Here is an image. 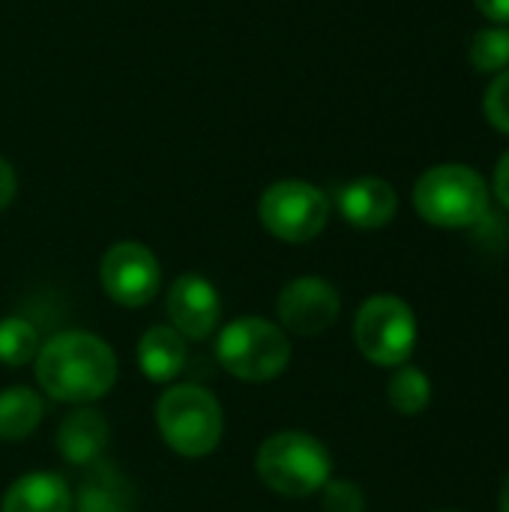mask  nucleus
Instances as JSON below:
<instances>
[{"mask_svg": "<svg viewBox=\"0 0 509 512\" xmlns=\"http://www.w3.org/2000/svg\"><path fill=\"white\" fill-rule=\"evenodd\" d=\"M255 471L261 483L282 498H312L333 474L330 450L306 432H276L255 456Z\"/></svg>", "mask_w": 509, "mask_h": 512, "instance_id": "obj_2", "label": "nucleus"}, {"mask_svg": "<svg viewBox=\"0 0 509 512\" xmlns=\"http://www.w3.org/2000/svg\"><path fill=\"white\" fill-rule=\"evenodd\" d=\"M501 512H509V474L504 480V489H501Z\"/></svg>", "mask_w": 509, "mask_h": 512, "instance_id": "obj_25", "label": "nucleus"}, {"mask_svg": "<svg viewBox=\"0 0 509 512\" xmlns=\"http://www.w3.org/2000/svg\"><path fill=\"white\" fill-rule=\"evenodd\" d=\"M156 426L162 441L183 459L210 456L225 432L219 399L198 384H177L156 402Z\"/></svg>", "mask_w": 509, "mask_h": 512, "instance_id": "obj_3", "label": "nucleus"}, {"mask_svg": "<svg viewBox=\"0 0 509 512\" xmlns=\"http://www.w3.org/2000/svg\"><path fill=\"white\" fill-rule=\"evenodd\" d=\"M495 195L509 210V153H504V159L495 168Z\"/></svg>", "mask_w": 509, "mask_h": 512, "instance_id": "obj_24", "label": "nucleus"}, {"mask_svg": "<svg viewBox=\"0 0 509 512\" xmlns=\"http://www.w3.org/2000/svg\"><path fill=\"white\" fill-rule=\"evenodd\" d=\"M45 417V402L33 387H6L0 393V441H24Z\"/></svg>", "mask_w": 509, "mask_h": 512, "instance_id": "obj_16", "label": "nucleus"}, {"mask_svg": "<svg viewBox=\"0 0 509 512\" xmlns=\"http://www.w3.org/2000/svg\"><path fill=\"white\" fill-rule=\"evenodd\" d=\"M414 210L435 228H471L489 213V186L468 165H435L414 183Z\"/></svg>", "mask_w": 509, "mask_h": 512, "instance_id": "obj_4", "label": "nucleus"}, {"mask_svg": "<svg viewBox=\"0 0 509 512\" xmlns=\"http://www.w3.org/2000/svg\"><path fill=\"white\" fill-rule=\"evenodd\" d=\"M387 399H390V408L402 417H417L429 408L432 402V381L423 369L417 366H396L393 375H390V384H387Z\"/></svg>", "mask_w": 509, "mask_h": 512, "instance_id": "obj_17", "label": "nucleus"}, {"mask_svg": "<svg viewBox=\"0 0 509 512\" xmlns=\"http://www.w3.org/2000/svg\"><path fill=\"white\" fill-rule=\"evenodd\" d=\"M258 219L282 243H309L330 222V198L306 180H279L261 192Z\"/></svg>", "mask_w": 509, "mask_h": 512, "instance_id": "obj_7", "label": "nucleus"}, {"mask_svg": "<svg viewBox=\"0 0 509 512\" xmlns=\"http://www.w3.org/2000/svg\"><path fill=\"white\" fill-rule=\"evenodd\" d=\"M99 282L105 294L126 309L147 306L162 288V267L156 255L135 240L114 243L99 261Z\"/></svg>", "mask_w": 509, "mask_h": 512, "instance_id": "obj_8", "label": "nucleus"}, {"mask_svg": "<svg viewBox=\"0 0 509 512\" xmlns=\"http://www.w3.org/2000/svg\"><path fill=\"white\" fill-rule=\"evenodd\" d=\"M483 111H486V120L498 132L509 135V69L498 72L495 81L489 84L486 99H483Z\"/></svg>", "mask_w": 509, "mask_h": 512, "instance_id": "obj_21", "label": "nucleus"}, {"mask_svg": "<svg viewBox=\"0 0 509 512\" xmlns=\"http://www.w3.org/2000/svg\"><path fill=\"white\" fill-rule=\"evenodd\" d=\"M0 512H72V489L60 474L33 471L6 489Z\"/></svg>", "mask_w": 509, "mask_h": 512, "instance_id": "obj_13", "label": "nucleus"}, {"mask_svg": "<svg viewBox=\"0 0 509 512\" xmlns=\"http://www.w3.org/2000/svg\"><path fill=\"white\" fill-rule=\"evenodd\" d=\"M171 327L183 339H207L216 333L222 318V300L210 279L201 273H183L171 282L168 300H165Z\"/></svg>", "mask_w": 509, "mask_h": 512, "instance_id": "obj_10", "label": "nucleus"}, {"mask_svg": "<svg viewBox=\"0 0 509 512\" xmlns=\"http://www.w3.org/2000/svg\"><path fill=\"white\" fill-rule=\"evenodd\" d=\"M15 192H18V177L12 171V165L0 156V210H6L12 204Z\"/></svg>", "mask_w": 509, "mask_h": 512, "instance_id": "obj_22", "label": "nucleus"}, {"mask_svg": "<svg viewBox=\"0 0 509 512\" xmlns=\"http://www.w3.org/2000/svg\"><path fill=\"white\" fill-rule=\"evenodd\" d=\"M324 512H366V495L351 480H333L321 489Z\"/></svg>", "mask_w": 509, "mask_h": 512, "instance_id": "obj_20", "label": "nucleus"}, {"mask_svg": "<svg viewBox=\"0 0 509 512\" xmlns=\"http://www.w3.org/2000/svg\"><path fill=\"white\" fill-rule=\"evenodd\" d=\"M477 3V9L489 18V21H495V24H509V0H474Z\"/></svg>", "mask_w": 509, "mask_h": 512, "instance_id": "obj_23", "label": "nucleus"}, {"mask_svg": "<svg viewBox=\"0 0 509 512\" xmlns=\"http://www.w3.org/2000/svg\"><path fill=\"white\" fill-rule=\"evenodd\" d=\"M468 57H471L477 72H504V69H509V27L495 24V27L480 30L471 39Z\"/></svg>", "mask_w": 509, "mask_h": 512, "instance_id": "obj_19", "label": "nucleus"}, {"mask_svg": "<svg viewBox=\"0 0 509 512\" xmlns=\"http://www.w3.org/2000/svg\"><path fill=\"white\" fill-rule=\"evenodd\" d=\"M87 477L78 486V495H72V504L78 512H135V492L132 483L111 465V462H93L87 465Z\"/></svg>", "mask_w": 509, "mask_h": 512, "instance_id": "obj_15", "label": "nucleus"}, {"mask_svg": "<svg viewBox=\"0 0 509 512\" xmlns=\"http://www.w3.org/2000/svg\"><path fill=\"white\" fill-rule=\"evenodd\" d=\"M42 342L36 327L27 318H3L0 321V363L6 366H27L36 360Z\"/></svg>", "mask_w": 509, "mask_h": 512, "instance_id": "obj_18", "label": "nucleus"}, {"mask_svg": "<svg viewBox=\"0 0 509 512\" xmlns=\"http://www.w3.org/2000/svg\"><path fill=\"white\" fill-rule=\"evenodd\" d=\"M336 207L348 225L360 231H378L393 222L399 195L381 177H357L336 192Z\"/></svg>", "mask_w": 509, "mask_h": 512, "instance_id": "obj_11", "label": "nucleus"}, {"mask_svg": "<svg viewBox=\"0 0 509 512\" xmlns=\"http://www.w3.org/2000/svg\"><path fill=\"white\" fill-rule=\"evenodd\" d=\"M342 312L339 291L321 276H300L288 282L276 300V315L282 330L297 336H318L336 324Z\"/></svg>", "mask_w": 509, "mask_h": 512, "instance_id": "obj_9", "label": "nucleus"}, {"mask_svg": "<svg viewBox=\"0 0 509 512\" xmlns=\"http://www.w3.org/2000/svg\"><path fill=\"white\" fill-rule=\"evenodd\" d=\"M216 357L228 375L246 384H264L279 378L291 363L288 333L258 315H243L222 327Z\"/></svg>", "mask_w": 509, "mask_h": 512, "instance_id": "obj_5", "label": "nucleus"}, {"mask_svg": "<svg viewBox=\"0 0 509 512\" xmlns=\"http://www.w3.org/2000/svg\"><path fill=\"white\" fill-rule=\"evenodd\" d=\"M33 363L42 393L69 405H90L108 396L117 381V357L111 345L84 330L51 336L42 342Z\"/></svg>", "mask_w": 509, "mask_h": 512, "instance_id": "obj_1", "label": "nucleus"}, {"mask_svg": "<svg viewBox=\"0 0 509 512\" xmlns=\"http://www.w3.org/2000/svg\"><path fill=\"white\" fill-rule=\"evenodd\" d=\"M189 360L186 339L171 324H156L138 339V369L153 384L174 381Z\"/></svg>", "mask_w": 509, "mask_h": 512, "instance_id": "obj_14", "label": "nucleus"}, {"mask_svg": "<svg viewBox=\"0 0 509 512\" xmlns=\"http://www.w3.org/2000/svg\"><path fill=\"white\" fill-rule=\"evenodd\" d=\"M108 438H111L108 420L93 408H78L60 423L57 450L69 465L87 468V465L102 459V453L108 447Z\"/></svg>", "mask_w": 509, "mask_h": 512, "instance_id": "obj_12", "label": "nucleus"}, {"mask_svg": "<svg viewBox=\"0 0 509 512\" xmlns=\"http://www.w3.org/2000/svg\"><path fill=\"white\" fill-rule=\"evenodd\" d=\"M354 342L360 354L384 369H396L411 360L417 345V318L411 306L396 294L369 297L354 321Z\"/></svg>", "mask_w": 509, "mask_h": 512, "instance_id": "obj_6", "label": "nucleus"}]
</instances>
